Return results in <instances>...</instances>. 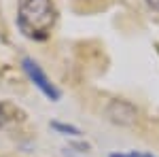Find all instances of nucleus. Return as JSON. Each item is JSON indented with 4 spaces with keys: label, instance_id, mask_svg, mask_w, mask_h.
<instances>
[{
    "label": "nucleus",
    "instance_id": "1",
    "mask_svg": "<svg viewBox=\"0 0 159 157\" xmlns=\"http://www.w3.org/2000/svg\"><path fill=\"white\" fill-rule=\"evenodd\" d=\"M57 21V9L53 0H19L17 25L24 36L32 40H45Z\"/></svg>",
    "mask_w": 159,
    "mask_h": 157
},
{
    "label": "nucleus",
    "instance_id": "2",
    "mask_svg": "<svg viewBox=\"0 0 159 157\" xmlns=\"http://www.w3.org/2000/svg\"><path fill=\"white\" fill-rule=\"evenodd\" d=\"M24 70H25V74H28V79L36 85L38 89H40V91H43V94L51 100V102H57V100H60V96H61L60 89L51 83V79L43 72V68H40L34 60L25 58V60H24Z\"/></svg>",
    "mask_w": 159,
    "mask_h": 157
},
{
    "label": "nucleus",
    "instance_id": "3",
    "mask_svg": "<svg viewBox=\"0 0 159 157\" xmlns=\"http://www.w3.org/2000/svg\"><path fill=\"white\" fill-rule=\"evenodd\" d=\"M106 117L117 125H134L138 119V109L127 100H110L106 106Z\"/></svg>",
    "mask_w": 159,
    "mask_h": 157
},
{
    "label": "nucleus",
    "instance_id": "4",
    "mask_svg": "<svg viewBox=\"0 0 159 157\" xmlns=\"http://www.w3.org/2000/svg\"><path fill=\"white\" fill-rule=\"evenodd\" d=\"M24 119V113L13 106L11 102H2L0 104V127L9 125V123H15V121H21Z\"/></svg>",
    "mask_w": 159,
    "mask_h": 157
},
{
    "label": "nucleus",
    "instance_id": "5",
    "mask_svg": "<svg viewBox=\"0 0 159 157\" xmlns=\"http://www.w3.org/2000/svg\"><path fill=\"white\" fill-rule=\"evenodd\" d=\"M51 127L60 134H66V136H81V130L74 127V125H68V123H60V121H51Z\"/></svg>",
    "mask_w": 159,
    "mask_h": 157
},
{
    "label": "nucleus",
    "instance_id": "6",
    "mask_svg": "<svg viewBox=\"0 0 159 157\" xmlns=\"http://www.w3.org/2000/svg\"><path fill=\"white\" fill-rule=\"evenodd\" d=\"M108 157H155L151 153H136V151H129V153H112Z\"/></svg>",
    "mask_w": 159,
    "mask_h": 157
},
{
    "label": "nucleus",
    "instance_id": "7",
    "mask_svg": "<svg viewBox=\"0 0 159 157\" xmlns=\"http://www.w3.org/2000/svg\"><path fill=\"white\" fill-rule=\"evenodd\" d=\"M144 2H147L148 9H153V11H157V13H159V0H144Z\"/></svg>",
    "mask_w": 159,
    "mask_h": 157
}]
</instances>
